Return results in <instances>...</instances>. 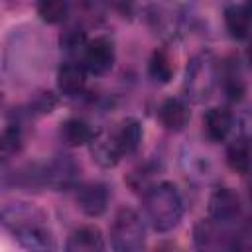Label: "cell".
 <instances>
[{
	"label": "cell",
	"mask_w": 252,
	"mask_h": 252,
	"mask_svg": "<svg viewBox=\"0 0 252 252\" xmlns=\"http://www.w3.org/2000/svg\"><path fill=\"white\" fill-rule=\"evenodd\" d=\"M87 37H85V32L83 30H77V28H69L67 32L61 33V47L69 53L73 51H85L87 47Z\"/></svg>",
	"instance_id": "22"
},
{
	"label": "cell",
	"mask_w": 252,
	"mask_h": 252,
	"mask_svg": "<svg viewBox=\"0 0 252 252\" xmlns=\"http://www.w3.org/2000/svg\"><path fill=\"white\" fill-rule=\"evenodd\" d=\"M148 71H150V77L158 83H169L171 77H173V61L169 57V53L165 49H156L150 57V65H148Z\"/></svg>",
	"instance_id": "19"
},
{
	"label": "cell",
	"mask_w": 252,
	"mask_h": 252,
	"mask_svg": "<svg viewBox=\"0 0 252 252\" xmlns=\"http://www.w3.org/2000/svg\"><path fill=\"white\" fill-rule=\"evenodd\" d=\"M246 57H248V63H250V67H252V43L248 45V51H246Z\"/></svg>",
	"instance_id": "23"
},
{
	"label": "cell",
	"mask_w": 252,
	"mask_h": 252,
	"mask_svg": "<svg viewBox=\"0 0 252 252\" xmlns=\"http://www.w3.org/2000/svg\"><path fill=\"white\" fill-rule=\"evenodd\" d=\"M22 130L18 124H8L2 132V142H0V148H2V159L8 161L12 156H16L20 150H22Z\"/></svg>",
	"instance_id": "21"
},
{
	"label": "cell",
	"mask_w": 252,
	"mask_h": 252,
	"mask_svg": "<svg viewBox=\"0 0 252 252\" xmlns=\"http://www.w3.org/2000/svg\"><path fill=\"white\" fill-rule=\"evenodd\" d=\"M142 207H144L146 220L158 232H167L175 228L183 217L181 193L169 181H159L150 185L144 193Z\"/></svg>",
	"instance_id": "2"
},
{
	"label": "cell",
	"mask_w": 252,
	"mask_h": 252,
	"mask_svg": "<svg viewBox=\"0 0 252 252\" xmlns=\"http://www.w3.org/2000/svg\"><path fill=\"white\" fill-rule=\"evenodd\" d=\"M85 77H87V69L83 67L81 61H65L57 69V89L67 96H75L83 93L87 83Z\"/></svg>",
	"instance_id": "14"
},
{
	"label": "cell",
	"mask_w": 252,
	"mask_h": 252,
	"mask_svg": "<svg viewBox=\"0 0 252 252\" xmlns=\"http://www.w3.org/2000/svg\"><path fill=\"white\" fill-rule=\"evenodd\" d=\"M220 83H222V89L230 100L242 98L246 87H244V79H242V75L234 63H224L220 67Z\"/></svg>",
	"instance_id": "18"
},
{
	"label": "cell",
	"mask_w": 252,
	"mask_h": 252,
	"mask_svg": "<svg viewBox=\"0 0 252 252\" xmlns=\"http://www.w3.org/2000/svg\"><path fill=\"white\" fill-rule=\"evenodd\" d=\"M114 43L106 35H98L94 39H89L85 51H83V67L91 75H106L114 67Z\"/></svg>",
	"instance_id": "6"
},
{
	"label": "cell",
	"mask_w": 252,
	"mask_h": 252,
	"mask_svg": "<svg viewBox=\"0 0 252 252\" xmlns=\"http://www.w3.org/2000/svg\"><path fill=\"white\" fill-rule=\"evenodd\" d=\"M37 14L47 24H61L69 14V4L63 0H43L37 4Z\"/></svg>",
	"instance_id": "20"
},
{
	"label": "cell",
	"mask_w": 252,
	"mask_h": 252,
	"mask_svg": "<svg viewBox=\"0 0 252 252\" xmlns=\"http://www.w3.org/2000/svg\"><path fill=\"white\" fill-rule=\"evenodd\" d=\"M43 169V187L55 189V191H65L73 189L79 179V165L71 156H55L49 159Z\"/></svg>",
	"instance_id": "5"
},
{
	"label": "cell",
	"mask_w": 252,
	"mask_h": 252,
	"mask_svg": "<svg viewBox=\"0 0 252 252\" xmlns=\"http://www.w3.org/2000/svg\"><path fill=\"white\" fill-rule=\"evenodd\" d=\"M244 8H246V12H248V16L252 18V2H250V4H244Z\"/></svg>",
	"instance_id": "24"
},
{
	"label": "cell",
	"mask_w": 252,
	"mask_h": 252,
	"mask_svg": "<svg viewBox=\"0 0 252 252\" xmlns=\"http://www.w3.org/2000/svg\"><path fill=\"white\" fill-rule=\"evenodd\" d=\"M108 201V187L100 181H91L77 189V205L87 217H100L106 211Z\"/></svg>",
	"instance_id": "8"
},
{
	"label": "cell",
	"mask_w": 252,
	"mask_h": 252,
	"mask_svg": "<svg viewBox=\"0 0 252 252\" xmlns=\"http://www.w3.org/2000/svg\"><path fill=\"white\" fill-rule=\"evenodd\" d=\"M89 146H91L93 159L100 167H114L122 159V156H120V152H118V148H116L110 132L108 134H96V138Z\"/></svg>",
	"instance_id": "16"
},
{
	"label": "cell",
	"mask_w": 252,
	"mask_h": 252,
	"mask_svg": "<svg viewBox=\"0 0 252 252\" xmlns=\"http://www.w3.org/2000/svg\"><path fill=\"white\" fill-rule=\"evenodd\" d=\"M59 136L61 140L71 146V148H79V146H87L96 138L94 128L83 120V118H67L65 122H61L59 128Z\"/></svg>",
	"instance_id": "15"
},
{
	"label": "cell",
	"mask_w": 252,
	"mask_h": 252,
	"mask_svg": "<svg viewBox=\"0 0 252 252\" xmlns=\"http://www.w3.org/2000/svg\"><path fill=\"white\" fill-rule=\"evenodd\" d=\"M220 83V67L211 51L197 53L191 57L185 69L183 93L193 102H205Z\"/></svg>",
	"instance_id": "3"
},
{
	"label": "cell",
	"mask_w": 252,
	"mask_h": 252,
	"mask_svg": "<svg viewBox=\"0 0 252 252\" xmlns=\"http://www.w3.org/2000/svg\"><path fill=\"white\" fill-rule=\"evenodd\" d=\"M226 163L232 171L240 175L252 173V138L250 136H236L226 146Z\"/></svg>",
	"instance_id": "12"
},
{
	"label": "cell",
	"mask_w": 252,
	"mask_h": 252,
	"mask_svg": "<svg viewBox=\"0 0 252 252\" xmlns=\"http://www.w3.org/2000/svg\"><path fill=\"white\" fill-rule=\"evenodd\" d=\"M224 26L234 39H244L250 33L252 28V18L248 16L246 8L240 4H228L224 8Z\"/></svg>",
	"instance_id": "17"
},
{
	"label": "cell",
	"mask_w": 252,
	"mask_h": 252,
	"mask_svg": "<svg viewBox=\"0 0 252 252\" xmlns=\"http://www.w3.org/2000/svg\"><path fill=\"white\" fill-rule=\"evenodd\" d=\"M242 205L236 191L230 187H217L209 197V219L220 224H232L240 219Z\"/></svg>",
	"instance_id": "7"
},
{
	"label": "cell",
	"mask_w": 252,
	"mask_h": 252,
	"mask_svg": "<svg viewBox=\"0 0 252 252\" xmlns=\"http://www.w3.org/2000/svg\"><path fill=\"white\" fill-rule=\"evenodd\" d=\"M120 156H132L138 152L140 144H142V136H144V130H142V124L136 120V118H124L112 132H110Z\"/></svg>",
	"instance_id": "9"
},
{
	"label": "cell",
	"mask_w": 252,
	"mask_h": 252,
	"mask_svg": "<svg viewBox=\"0 0 252 252\" xmlns=\"http://www.w3.org/2000/svg\"><path fill=\"white\" fill-rule=\"evenodd\" d=\"M65 252H106L102 232L93 224L79 226L69 234L65 242Z\"/></svg>",
	"instance_id": "10"
},
{
	"label": "cell",
	"mask_w": 252,
	"mask_h": 252,
	"mask_svg": "<svg viewBox=\"0 0 252 252\" xmlns=\"http://www.w3.org/2000/svg\"><path fill=\"white\" fill-rule=\"evenodd\" d=\"M2 226L28 252H55V236L47 215L32 203H6L2 207Z\"/></svg>",
	"instance_id": "1"
},
{
	"label": "cell",
	"mask_w": 252,
	"mask_h": 252,
	"mask_svg": "<svg viewBox=\"0 0 252 252\" xmlns=\"http://www.w3.org/2000/svg\"><path fill=\"white\" fill-rule=\"evenodd\" d=\"M158 118L161 122V126L169 132H181L187 124H189V106L181 100V98H165L161 104H159V110H158Z\"/></svg>",
	"instance_id": "13"
},
{
	"label": "cell",
	"mask_w": 252,
	"mask_h": 252,
	"mask_svg": "<svg viewBox=\"0 0 252 252\" xmlns=\"http://www.w3.org/2000/svg\"><path fill=\"white\" fill-rule=\"evenodd\" d=\"M112 252H142L146 246V226L134 209H120L110 224Z\"/></svg>",
	"instance_id": "4"
},
{
	"label": "cell",
	"mask_w": 252,
	"mask_h": 252,
	"mask_svg": "<svg viewBox=\"0 0 252 252\" xmlns=\"http://www.w3.org/2000/svg\"><path fill=\"white\" fill-rule=\"evenodd\" d=\"M203 126H205V134L211 142H224L230 136L232 126H234L232 112L224 106H213L203 116Z\"/></svg>",
	"instance_id": "11"
}]
</instances>
